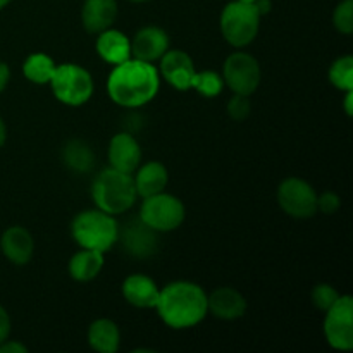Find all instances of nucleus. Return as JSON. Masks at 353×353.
I'll return each instance as SVG.
<instances>
[{"mask_svg": "<svg viewBox=\"0 0 353 353\" xmlns=\"http://www.w3.org/2000/svg\"><path fill=\"white\" fill-rule=\"evenodd\" d=\"M161 86V72L152 62L128 59L114 65L107 79V92L112 102L126 109H138L150 102Z\"/></svg>", "mask_w": 353, "mask_h": 353, "instance_id": "obj_1", "label": "nucleus"}, {"mask_svg": "<svg viewBox=\"0 0 353 353\" xmlns=\"http://www.w3.org/2000/svg\"><path fill=\"white\" fill-rule=\"evenodd\" d=\"M155 310L165 326L188 330L202 323L209 314L207 293L192 281L169 283L159 293Z\"/></svg>", "mask_w": 353, "mask_h": 353, "instance_id": "obj_2", "label": "nucleus"}, {"mask_svg": "<svg viewBox=\"0 0 353 353\" xmlns=\"http://www.w3.org/2000/svg\"><path fill=\"white\" fill-rule=\"evenodd\" d=\"M92 196L97 209L110 216L128 212L134 205L138 196L133 176L114 168L103 169L93 179Z\"/></svg>", "mask_w": 353, "mask_h": 353, "instance_id": "obj_3", "label": "nucleus"}, {"mask_svg": "<svg viewBox=\"0 0 353 353\" xmlns=\"http://www.w3.org/2000/svg\"><path fill=\"white\" fill-rule=\"evenodd\" d=\"M71 234L81 248L105 254L117 243L119 224L116 217L100 209L83 210L72 221Z\"/></svg>", "mask_w": 353, "mask_h": 353, "instance_id": "obj_4", "label": "nucleus"}, {"mask_svg": "<svg viewBox=\"0 0 353 353\" xmlns=\"http://www.w3.org/2000/svg\"><path fill=\"white\" fill-rule=\"evenodd\" d=\"M261 17L254 2L233 0L226 3L221 12V33L224 40L238 48L250 45L257 38Z\"/></svg>", "mask_w": 353, "mask_h": 353, "instance_id": "obj_5", "label": "nucleus"}, {"mask_svg": "<svg viewBox=\"0 0 353 353\" xmlns=\"http://www.w3.org/2000/svg\"><path fill=\"white\" fill-rule=\"evenodd\" d=\"M55 99L69 107H79L88 102L93 95V78L85 68L78 64H61L55 68L50 79Z\"/></svg>", "mask_w": 353, "mask_h": 353, "instance_id": "obj_6", "label": "nucleus"}, {"mask_svg": "<svg viewBox=\"0 0 353 353\" xmlns=\"http://www.w3.org/2000/svg\"><path fill=\"white\" fill-rule=\"evenodd\" d=\"M186 216L181 200L169 193H157L143 199L140 209V219L157 233H169L178 230Z\"/></svg>", "mask_w": 353, "mask_h": 353, "instance_id": "obj_7", "label": "nucleus"}, {"mask_svg": "<svg viewBox=\"0 0 353 353\" xmlns=\"http://www.w3.org/2000/svg\"><path fill=\"white\" fill-rule=\"evenodd\" d=\"M261 79V64L254 55L247 52H234L224 61L223 81L236 95L250 97L257 92Z\"/></svg>", "mask_w": 353, "mask_h": 353, "instance_id": "obj_8", "label": "nucleus"}, {"mask_svg": "<svg viewBox=\"0 0 353 353\" xmlns=\"http://www.w3.org/2000/svg\"><path fill=\"white\" fill-rule=\"evenodd\" d=\"M324 336L334 350L348 352L353 348V299L350 295H340L326 310Z\"/></svg>", "mask_w": 353, "mask_h": 353, "instance_id": "obj_9", "label": "nucleus"}, {"mask_svg": "<svg viewBox=\"0 0 353 353\" xmlns=\"http://www.w3.org/2000/svg\"><path fill=\"white\" fill-rule=\"evenodd\" d=\"M278 203L293 219H310L317 212V193L302 178H288L279 185Z\"/></svg>", "mask_w": 353, "mask_h": 353, "instance_id": "obj_10", "label": "nucleus"}, {"mask_svg": "<svg viewBox=\"0 0 353 353\" xmlns=\"http://www.w3.org/2000/svg\"><path fill=\"white\" fill-rule=\"evenodd\" d=\"M117 240L123 245L124 252L134 259H150L159 250L157 231L152 230L140 217L130 219L119 228Z\"/></svg>", "mask_w": 353, "mask_h": 353, "instance_id": "obj_11", "label": "nucleus"}, {"mask_svg": "<svg viewBox=\"0 0 353 353\" xmlns=\"http://www.w3.org/2000/svg\"><path fill=\"white\" fill-rule=\"evenodd\" d=\"M161 76L179 92H186L193 86L195 64L193 59L183 50H168L161 57Z\"/></svg>", "mask_w": 353, "mask_h": 353, "instance_id": "obj_12", "label": "nucleus"}, {"mask_svg": "<svg viewBox=\"0 0 353 353\" xmlns=\"http://www.w3.org/2000/svg\"><path fill=\"white\" fill-rule=\"evenodd\" d=\"M169 50V37L162 28L145 26L131 40V57L145 62L161 61Z\"/></svg>", "mask_w": 353, "mask_h": 353, "instance_id": "obj_13", "label": "nucleus"}, {"mask_svg": "<svg viewBox=\"0 0 353 353\" xmlns=\"http://www.w3.org/2000/svg\"><path fill=\"white\" fill-rule=\"evenodd\" d=\"M110 168L133 174L141 162V148L131 133L114 134L109 143Z\"/></svg>", "mask_w": 353, "mask_h": 353, "instance_id": "obj_14", "label": "nucleus"}, {"mask_svg": "<svg viewBox=\"0 0 353 353\" xmlns=\"http://www.w3.org/2000/svg\"><path fill=\"white\" fill-rule=\"evenodd\" d=\"M3 257L16 265H24L31 261L34 252V240L23 226H10L0 238Z\"/></svg>", "mask_w": 353, "mask_h": 353, "instance_id": "obj_15", "label": "nucleus"}, {"mask_svg": "<svg viewBox=\"0 0 353 353\" xmlns=\"http://www.w3.org/2000/svg\"><path fill=\"white\" fill-rule=\"evenodd\" d=\"M207 307H209V312L219 319L234 321L245 316L247 300L238 290L223 286L207 295Z\"/></svg>", "mask_w": 353, "mask_h": 353, "instance_id": "obj_16", "label": "nucleus"}, {"mask_svg": "<svg viewBox=\"0 0 353 353\" xmlns=\"http://www.w3.org/2000/svg\"><path fill=\"white\" fill-rule=\"evenodd\" d=\"M117 12L116 0H85L81 9L83 26L90 34H99L112 28Z\"/></svg>", "mask_w": 353, "mask_h": 353, "instance_id": "obj_17", "label": "nucleus"}, {"mask_svg": "<svg viewBox=\"0 0 353 353\" xmlns=\"http://www.w3.org/2000/svg\"><path fill=\"white\" fill-rule=\"evenodd\" d=\"M157 283L145 274H131L123 283V296L138 309H155L159 300Z\"/></svg>", "mask_w": 353, "mask_h": 353, "instance_id": "obj_18", "label": "nucleus"}, {"mask_svg": "<svg viewBox=\"0 0 353 353\" xmlns=\"http://www.w3.org/2000/svg\"><path fill=\"white\" fill-rule=\"evenodd\" d=\"M95 48L100 59L107 64L117 65L131 59V40L123 31L112 30V28L99 33Z\"/></svg>", "mask_w": 353, "mask_h": 353, "instance_id": "obj_19", "label": "nucleus"}, {"mask_svg": "<svg viewBox=\"0 0 353 353\" xmlns=\"http://www.w3.org/2000/svg\"><path fill=\"white\" fill-rule=\"evenodd\" d=\"M137 195L141 199L164 192L169 181V172L162 162L150 161L141 165L133 178Z\"/></svg>", "mask_w": 353, "mask_h": 353, "instance_id": "obj_20", "label": "nucleus"}, {"mask_svg": "<svg viewBox=\"0 0 353 353\" xmlns=\"http://www.w3.org/2000/svg\"><path fill=\"white\" fill-rule=\"evenodd\" d=\"M103 264H105V259L102 252L81 248L69 261V274L74 281L88 283L100 274Z\"/></svg>", "mask_w": 353, "mask_h": 353, "instance_id": "obj_21", "label": "nucleus"}, {"mask_svg": "<svg viewBox=\"0 0 353 353\" xmlns=\"http://www.w3.org/2000/svg\"><path fill=\"white\" fill-rule=\"evenodd\" d=\"M88 343L100 353H116L121 345L119 327L110 319H97L88 327Z\"/></svg>", "mask_w": 353, "mask_h": 353, "instance_id": "obj_22", "label": "nucleus"}, {"mask_svg": "<svg viewBox=\"0 0 353 353\" xmlns=\"http://www.w3.org/2000/svg\"><path fill=\"white\" fill-rule=\"evenodd\" d=\"M62 162L78 174H86L95 165V152L85 140H71L62 148Z\"/></svg>", "mask_w": 353, "mask_h": 353, "instance_id": "obj_23", "label": "nucleus"}, {"mask_svg": "<svg viewBox=\"0 0 353 353\" xmlns=\"http://www.w3.org/2000/svg\"><path fill=\"white\" fill-rule=\"evenodd\" d=\"M55 68L57 65L50 55L37 52V54L28 55V59L24 61L23 74L28 81L34 83V85H47L54 76Z\"/></svg>", "mask_w": 353, "mask_h": 353, "instance_id": "obj_24", "label": "nucleus"}, {"mask_svg": "<svg viewBox=\"0 0 353 353\" xmlns=\"http://www.w3.org/2000/svg\"><path fill=\"white\" fill-rule=\"evenodd\" d=\"M330 81L334 88L340 92H348L353 90V57L352 55H343L336 59L330 68Z\"/></svg>", "mask_w": 353, "mask_h": 353, "instance_id": "obj_25", "label": "nucleus"}, {"mask_svg": "<svg viewBox=\"0 0 353 353\" xmlns=\"http://www.w3.org/2000/svg\"><path fill=\"white\" fill-rule=\"evenodd\" d=\"M192 88H195L202 97L212 99V97H217L221 92H223L224 88L223 76L216 71H210V69H207V71H202V72H196Z\"/></svg>", "mask_w": 353, "mask_h": 353, "instance_id": "obj_26", "label": "nucleus"}, {"mask_svg": "<svg viewBox=\"0 0 353 353\" xmlns=\"http://www.w3.org/2000/svg\"><path fill=\"white\" fill-rule=\"evenodd\" d=\"M333 24L340 33H353V0H341L333 12Z\"/></svg>", "mask_w": 353, "mask_h": 353, "instance_id": "obj_27", "label": "nucleus"}, {"mask_svg": "<svg viewBox=\"0 0 353 353\" xmlns=\"http://www.w3.org/2000/svg\"><path fill=\"white\" fill-rule=\"evenodd\" d=\"M312 302L314 305L317 307L319 310L326 312L338 299H340V293H338L336 288H333L331 285H317L316 288L312 290Z\"/></svg>", "mask_w": 353, "mask_h": 353, "instance_id": "obj_28", "label": "nucleus"}, {"mask_svg": "<svg viewBox=\"0 0 353 353\" xmlns=\"http://www.w3.org/2000/svg\"><path fill=\"white\" fill-rule=\"evenodd\" d=\"M250 110L252 105L247 95H236V93H234L233 99L228 102V114H230L231 119L234 121H245L250 116Z\"/></svg>", "mask_w": 353, "mask_h": 353, "instance_id": "obj_29", "label": "nucleus"}, {"mask_svg": "<svg viewBox=\"0 0 353 353\" xmlns=\"http://www.w3.org/2000/svg\"><path fill=\"white\" fill-rule=\"evenodd\" d=\"M341 205V200L336 193L326 192L323 195H317V210L324 214H334Z\"/></svg>", "mask_w": 353, "mask_h": 353, "instance_id": "obj_30", "label": "nucleus"}, {"mask_svg": "<svg viewBox=\"0 0 353 353\" xmlns=\"http://www.w3.org/2000/svg\"><path fill=\"white\" fill-rule=\"evenodd\" d=\"M10 334V316L2 305H0V343L9 338Z\"/></svg>", "mask_w": 353, "mask_h": 353, "instance_id": "obj_31", "label": "nucleus"}, {"mask_svg": "<svg viewBox=\"0 0 353 353\" xmlns=\"http://www.w3.org/2000/svg\"><path fill=\"white\" fill-rule=\"evenodd\" d=\"M28 348L19 341H14L7 338L3 343H0V353H26Z\"/></svg>", "mask_w": 353, "mask_h": 353, "instance_id": "obj_32", "label": "nucleus"}, {"mask_svg": "<svg viewBox=\"0 0 353 353\" xmlns=\"http://www.w3.org/2000/svg\"><path fill=\"white\" fill-rule=\"evenodd\" d=\"M9 79H10L9 65H7L6 62L0 61V93H2L3 90H6V86H7V83H9Z\"/></svg>", "mask_w": 353, "mask_h": 353, "instance_id": "obj_33", "label": "nucleus"}, {"mask_svg": "<svg viewBox=\"0 0 353 353\" xmlns=\"http://www.w3.org/2000/svg\"><path fill=\"white\" fill-rule=\"evenodd\" d=\"M254 3H255V7H257V10L261 16H265V14L271 12V9H272L271 0H255Z\"/></svg>", "mask_w": 353, "mask_h": 353, "instance_id": "obj_34", "label": "nucleus"}, {"mask_svg": "<svg viewBox=\"0 0 353 353\" xmlns=\"http://www.w3.org/2000/svg\"><path fill=\"white\" fill-rule=\"evenodd\" d=\"M347 97H345V102H343V107H345V112H347V116L350 117L353 116V90H348Z\"/></svg>", "mask_w": 353, "mask_h": 353, "instance_id": "obj_35", "label": "nucleus"}, {"mask_svg": "<svg viewBox=\"0 0 353 353\" xmlns=\"http://www.w3.org/2000/svg\"><path fill=\"white\" fill-rule=\"evenodd\" d=\"M6 140H7V128H6V123H3V119L0 117V148L3 147Z\"/></svg>", "mask_w": 353, "mask_h": 353, "instance_id": "obj_36", "label": "nucleus"}, {"mask_svg": "<svg viewBox=\"0 0 353 353\" xmlns=\"http://www.w3.org/2000/svg\"><path fill=\"white\" fill-rule=\"evenodd\" d=\"M10 2H12V0H0V10H2L6 6H9Z\"/></svg>", "mask_w": 353, "mask_h": 353, "instance_id": "obj_37", "label": "nucleus"}, {"mask_svg": "<svg viewBox=\"0 0 353 353\" xmlns=\"http://www.w3.org/2000/svg\"><path fill=\"white\" fill-rule=\"evenodd\" d=\"M130 2H134V3H143V2H148V0H130Z\"/></svg>", "mask_w": 353, "mask_h": 353, "instance_id": "obj_38", "label": "nucleus"}, {"mask_svg": "<svg viewBox=\"0 0 353 353\" xmlns=\"http://www.w3.org/2000/svg\"><path fill=\"white\" fill-rule=\"evenodd\" d=\"M240 2H250L252 3V2H255V0H240Z\"/></svg>", "mask_w": 353, "mask_h": 353, "instance_id": "obj_39", "label": "nucleus"}]
</instances>
